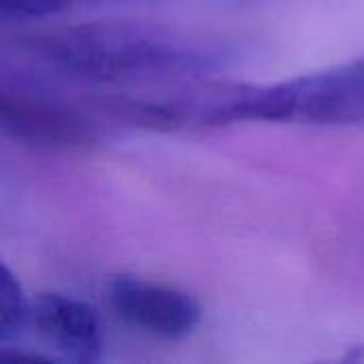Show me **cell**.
Masks as SVG:
<instances>
[{"instance_id": "cell-1", "label": "cell", "mask_w": 364, "mask_h": 364, "mask_svg": "<svg viewBox=\"0 0 364 364\" xmlns=\"http://www.w3.org/2000/svg\"><path fill=\"white\" fill-rule=\"evenodd\" d=\"M13 49L49 73L107 85L200 77L230 58V47L215 36L143 21L26 30L13 36Z\"/></svg>"}, {"instance_id": "cell-2", "label": "cell", "mask_w": 364, "mask_h": 364, "mask_svg": "<svg viewBox=\"0 0 364 364\" xmlns=\"http://www.w3.org/2000/svg\"><path fill=\"white\" fill-rule=\"evenodd\" d=\"M247 122L360 126L364 124V55L269 85L218 83L209 126Z\"/></svg>"}, {"instance_id": "cell-3", "label": "cell", "mask_w": 364, "mask_h": 364, "mask_svg": "<svg viewBox=\"0 0 364 364\" xmlns=\"http://www.w3.org/2000/svg\"><path fill=\"white\" fill-rule=\"evenodd\" d=\"M0 128L15 143L45 151H81L98 143V128L83 111L21 90L0 92Z\"/></svg>"}, {"instance_id": "cell-4", "label": "cell", "mask_w": 364, "mask_h": 364, "mask_svg": "<svg viewBox=\"0 0 364 364\" xmlns=\"http://www.w3.org/2000/svg\"><path fill=\"white\" fill-rule=\"evenodd\" d=\"M109 303L126 326L164 341L186 339L200 324V307L190 294L143 277H115Z\"/></svg>"}, {"instance_id": "cell-5", "label": "cell", "mask_w": 364, "mask_h": 364, "mask_svg": "<svg viewBox=\"0 0 364 364\" xmlns=\"http://www.w3.org/2000/svg\"><path fill=\"white\" fill-rule=\"evenodd\" d=\"M30 328L53 348L60 358L96 363L102 354V331L92 305L77 296L45 292L32 299Z\"/></svg>"}, {"instance_id": "cell-6", "label": "cell", "mask_w": 364, "mask_h": 364, "mask_svg": "<svg viewBox=\"0 0 364 364\" xmlns=\"http://www.w3.org/2000/svg\"><path fill=\"white\" fill-rule=\"evenodd\" d=\"M32 299L26 296L17 275L2 264L0 271V346L11 348L30 328Z\"/></svg>"}]
</instances>
